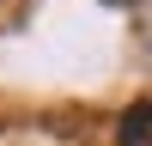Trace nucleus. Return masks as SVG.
<instances>
[{"instance_id":"nucleus-2","label":"nucleus","mask_w":152,"mask_h":146,"mask_svg":"<svg viewBox=\"0 0 152 146\" xmlns=\"http://www.w3.org/2000/svg\"><path fill=\"white\" fill-rule=\"evenodd\" d=\"M104 6H134V0H104Z\"/></svg>"},{"instance_id":"nucleus-1","label":"nucleus","mask_w":152,"mask_h":146,"mask_svg":"<svg viewBox=\"0 0 152 146\" xmlns=\"http://www.w3.org/2000/svg\"><path fill=\"white\" fill-rule=\"evenodd\" d=\"M116 140H122V146H152V97H146V104H134L128 116H122Z\"/></svg>"}]
</instances>
